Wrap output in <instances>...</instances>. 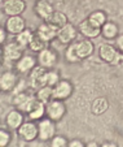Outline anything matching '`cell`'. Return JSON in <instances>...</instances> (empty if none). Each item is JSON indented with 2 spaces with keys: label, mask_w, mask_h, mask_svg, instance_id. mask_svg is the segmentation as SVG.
<instances>
[{
  "label": "cell",
  "mask_w": 123,
  "mask_h": 147,
  "mask_svg": "<svg viewBox=\"0 0 123 147\" xmlns=\"http://www.w3.org/2000/svg\"><path fill=\"white\" fill-rule=\"evenodd\" d=\"M52 90H53V99L65 102L66 99H69L71 96V94L74 91V86L69 80H60L57 85L52 87Z\"/></svg>",
  "instance_id": "9"
},
{
  "label": "cell",
  "mask_w": 123,
  "mask_h": 147,
  "mask_svg": "<svg viewBox=\"0 0 123 147\" xmlns=\"http://www.w3.org/2000/svg\"><path fill=\"white\" fill-rule=\"evenodd\" d=\"M98 56L104 63L112 67H119L123 64V52L110 43H104L98 47Z\"/></svg>",
  "instance_id": "1"
},
{
  "label": "cell",
  "mask_w": 123,
  "mask_h": 147,
  "mask_svg": "<svg viewBox=\"0 0 123 147\" xmlns=\"http://www.w3.org/2000/svg\"><path fill=\"white\" fill-rule=\"evenodd\" d=\"M78 33L82 34L83 38L95 39L101 35V28L95 26L90 20L86 18V20H83V21H80L79 25H78Z\"/></svg>",
  "instance_id": "14"
},
{
  "label": "cell",
  "mask_w": 123,
  "mask_h": 147,
  "mask_svg": "<svg viewBox=\"0 0 123 147\" xmlns=\"http://www.w3.org/2000/svg\"><path fill=\"white\" fill-rule=\"evenodd\" d=\"M27 116L31 121H39V120H41L43 117H45V104L36 99L35 104H34L33 108L30 109Z\"/></svg>",
  "instance_id": "23"
},
{
  "label": "cell",
  "mask_w": 123,
  "mask_h": 147,
  "mask_svg": "<svg viewBox=\"0 0 123 147\" xmlns=\"http://www.w3.org/2000/svg\"><path fill=\"white\" fill-rule=\"evenodd\" d=\"M35 98L39 100V102L44 103H49L53 99V90L51 86H41L39 87L38 90H35Z\"/></svg>",
  "instance_id": "24"
},
{
  "label": "cell",
  "mask_w": 123,
  "mask_h": 147,
  "mask_svg": "<svg viewBox=\"0 0 123 147\" xmlns=\"http://www.w3.org/2000/svg\"><path fill=\"white\" fill-rule=\"evenodd\" d=\"M12 142V134L8 129L0 128V147H8Z\"/></svg>",
  "instance_id": "30"
},
{
  "label": "cell",
  "mask_w": 123,
  "mask_h": 147,
  "mask_svg": "<svg viewBox=\"0 0 123 147\" xmlns=\"http://www.w3.org/2000/svg\"><path fill=\"white\" fill-rule=\"evenodd\" d=\"M1 65H3V60H0V70H1Z\"/></svg>",
  "instance_id": "38"
},
{
  "label": "cell",
  "mask_w": 123,
  "mask_h": 147,
  "mask_svg": "<svg viewBox=\"0 0 123 147\" xmlns=\"http://www.w3.org/2000/svg\"><path fill=\"white\" fill-rule=\"evenodd\" d=\"M61 80L60 77V73L57 70H55L53 68L51 69H47V73H45V77H44V86H56L58 83V81Z\"/></svg>",
  "instance_id": "27"
},
{
  "label": "cell",
  "mask_w": 123,
  "mask_h": 147,
  "mask_svg": "<svg viewBox=\"0 0 123 147\" xmlns=\"http://www.w3.org/2000/svg\"><path fill=\"white\" fill-rule=\"evenodd\" d=\"M45 47H48V43L44 42L36 33H34V36H33V39H31L30 45H29V50H31L33 52L38 53V52H40L41 50H44Z\"/></svg>",
  "instance_id": "28"
},
{
  "label": "cell",
  "mask_w": 123,
  "mask_h": 147,
  "mask_svg": "<svg viewBox=\"0 0 123 147\" xmlns=\"http://www.w3.org/2000/svg\"><path fill=\"white\" fill-rule=\"evenodd\" d=\"M86 143L82 141V139H78V138H74L71 141H69L68 147H84Z\"/></svg>",
  "instance_id": "32"
},
{
  "label": "cell",
  "mask_w": 123,
  "mask_h": 147,
  "mask_svg": "<svg viewBox=\"0 0 123 147\" xmlns=\"http://www.w3.org/2000/svg\"><path fill=\"white\" fill-rule=\"evenodd\" d=\"M0 60H3V47L0 46Z\"/></svg>",
  "instance_id": "37"
},
{
  "label": "cell",
  "mask_w": 123,
  "mask_h": 147,
  "mask_svg": "<svg viewBox=\"0 0 123 147\" xmlns=\"http://www.w3.org/2000/svg\"><path fill=\"white\" fill-rule=\"evenodd\" d=\"M65 59H66L68 63H70V64H77V63L80 61V59L78 57V55H77L75 42L68 45V47H66V50H65Z\"/></svg>",
  "instance_id": "29"
},
{
  "label": "cell",
  "mask_w": 123,
  "mask_h": 147,
  "mask_svg": "<svg viewBox=\"0 0 123 147\" xmlns=\"http://www.w3.org/2000/svg\"><path fill=\"white\" fill-rule=\"evenodd\" d=\"M119 34V28L115 22L113 21H106L104 25L101 26V35L104 36L106 40H113L115 39Z\"/></svg>",
  "instance_id": "21"
},
{
  "label": "cell",
  "mask_w": 123,
  "mask_h": 147,
  "mask_svg": "<svg viewBox=\"0 0 123 147\" xmlns=\"http://www.w3.org/2000/svg\"><path fill=\"white\" fill-rule=\"evenodd\" d=\"M109 108V102H108L106 98L104 96H98L91 104V112H92L95 116H100V115L105 113Z\"/></svg>",
  "instance_id": "22"
},
{
  "label": "cell",
  "mask_w": 123,
  "mask_h": 147,
  "mask_svg": "<svg viewBox=\"0 0 123 147\" xmlns=\"http://www.w3.org/2000/svg\"><path fill=\"white\" fill-rule=\"evenodd\" d=\"M49 142H51L49 147H68V144H69V139L66 138V137L57 136V134H56Z\"/></svg>",
  "instance_id": "31"
},
{
  "label": "cell",
  "mask_w": 123,
  "mask_h": 147,
  "mask_svg": "<svg viewBox=\"0 0 123 147\" xmlns=\"http://www.w3.org/2000/svg\"><path fill=\"white\" fill-rule=\"evenodd\" d=\"M100 147H118V144L114 143V142H112V141H105L104 143L100 144Z\"/></svg>",
  "instance_id": "35"
},
{
  "label": "cell",
  "mask_w": 123,
  "mask_h": 147,
  "mask_svg": "<svg viewBox=\"0 0 123 147\" xmlns=\"http://www.w3.org/2000/svg\"><path fill=\"white\" fill-rule=\"evenodd\" d=\"M58 61V55L55 50L49 47H45L44 50H41L40 52H38V56H36V63L38 65L45 68V69H51L53 68Z\"/></svg>",
  "instance_id": "7"
},
{
  "label": "cell",
  "mask_w": 123,
  "mask_h": 147,
  "mask_svg": "<svg viewBox=\"0 0 123 147\" xmlns=\"http://www.w3.org/2000/svg\"><path fill=\"white\" fill-rule=\"evenodd\" d=\"M35 102H36L35 95L29 94V92H26V91H19L13 96L14 108H17L18 111H21L22 113H25V115H27L29 112H30V109L33 108Z\"/></svg>",
  "instance_id": "3"
},
{
  "label": "cell",
  "mask_w": 123,
  "mask_h": 147,
  "mask_svg": "<svg viewBox=\"0 0 123 147\" xmlns=\"http://www.w3.org/2000/svg\"><path fill=\"white\" fill-rule=\"evenodd\" d=\"M34 33H35V31H33V30L26 28L23 31H21L18 35L14 36V39L26 50V48H29V45H30L31 39H33V36H34Z\"/></svg>",
  "instance_id": "25"
},
{
  "label": "cell",
  "mask_w": 123,
  "mask_h": 147,
  "mask_svg": "<svg viewBox=\"0 0 123 147\" xmlns=\"http://www.w3.org/2000/svg\"><path fill=\"white\" fill-rule=\"evenodd\" d=\"M7 39H8V33L3 26H0V46H3L7 42Z\"/></svg>",
  "instance_id": "33"
},
{
  "label": "cell",
  "mask_w": 123,
  "mask_h": 147,
  "mask_svg": "<svg viewBox=\"0 0 123 147\" xmlns=\"http://www.w3.org/2000/svg\"><path fill=\"white\" fill-rule=\"evenodd\" d=\"M34 12L41 21H47L49 16L55 12V8L51 0H36L34 4Z\"/></svg>",
  "instance_id": "15"
},
{
  "label": "cell",
  "mask_w": 123,
  "mask_h": 147,
  "mask_svg": "<svg viewBox=\"0 0 123 147\" xmlns=\"http://www.w3.org/2000/svg\"><path fill=\"white\" fill-rule=\"evenodd\" d=\"M77 35H78V28H75L70 22H68L65 26H62L57 31V39L60 40L61 45H65V46L73 43L77 39Z\"/></svg>",
  "instance_id": "13"
},
{
  "label": "cell",
  "mask_w": 123,
  "mask_h": 147,
  "mask_svg": "<svg viewBox=\"0 0 123 147\" xmlns=\"http://www.w3.org/2000/svg\"><path fill=\"white\" fill-rule=\"evenodd\" d=\"M57 31L58 30H56V29L52 28L49 24H47L45 21H43V22L38 26V29H36L35 33L38 34L44 42L49 43V42H52L53 39L57 38Z\"/></svg>",
  "instance_id": "19"
},
{
  "label": "cell",
  "mask_w": 123,
  "mask_h": 147,
  "mask_svg": "<svg viewBox=\"0 0 123 147\" xmlns=\"http://www.w3.org/2000/svg\"><path fill=\"white\" fill-rule=\"evenodd\" d=\"M27 28L26 26V20L21 16H9L5 21V25H4V29L7 30L8 35H18L21 31H23L25 29Z\"/></svg>",
  "instance_id": "8"
},
{
  "label": "cell",
  "mask_w": 123,
  "mask_h": 147,
  "mask_svg": "<svg viewBox=\"0 0 123 147\" xmlns=\"http://www.w3.org/2000/svg\"><path fill=\"white\" fill-rule=\"evenodd\" d=\"M3 3H4V0H0V5H3Z\"/></svg>",
  "instance_id": "39"
},
{
  "label": "cell",
  "mask_w": 123,
  "mask_h": 147,
  "mask_svg": "<svg viewBox=\"0 0 123 147\" xmlns=\"http://www.w3.org/2000/svg\"><path fill=\"white\" fill-rule=\"evenodd\" d=\"M36 63V57H34L33 55H29V53H23L22 57L14 64V70H16L18 74H29L31 70L35 68Z\"/></svg>",
  "instance_id": "12"
},
{
  "label": "cell",
  "mask_w": 123,
  "mask_h": 147,
  "mask_svg": "<svg viewBox=\"0 0 123 147\" xmlns=\"http://www.w3.org/2000/svg\"><path fill=\"white\" fill-rule=\"evenodd\" d=\"M114 40H115V47H117L120 52H123V34H118V36Z\"/></svg>",
  "instance_id": "34"
},
{
  "label": "cell",
  "mask_w": 123,
  "mask_h": 147,
  "mask_svg": "<svg viewBox=\"0 0 123 147\" xmlns=\"http://www.w3.org/2000/svg\"><path fill=\"white\" fill-rule=\"evenodd\" d=\"M19 138L23 139L25 142H33L38 138V124L34 121H23L22 125L17 129Z\"/></svg>",
  "instance_id": "10"
},
{
  "label": "cell",
  "mask_w": 123,
  "mask_h": 147,
  "mask_svg": "<svg viewBox=\"0 0 123 147\" xmlns=\"http://www.w3.org/2000/svg\"><path fill=\"white\" fill-rule=\"evenodd\" d=\"M66 115V106L62 100L52 99L45 104V117L51 119L52 121L57 122L62 120Z\"/></svg>",
  "instance_id": "4"
},
{
  "label": "cell",
  "mask_w": 123,
  "mask_h": 147,
  "mask_svg": "<svg viewBox=\"0 0 123 147\" xmlns=\"http://www.w3.org/2000/svg\"><path fill=\"white\" fill-rule=\"evenodd\" d=\"M45 22L49 24L52 28H55L56 30H60L62 26H65L66 24L69 22V18H68V16H66L64 12L55 11L52 14H51V16H49V18Z\"/></svg>",
  "instance_id": "20"
},
{
  "label": "cell",
  "mask_w": 123,
  "mask_h": 147,
  "mask_svg": "<svg viewBox=\"0 0 123 147\" xmlns=\"http://www.w3.org/2000/svg\"><path fill=\"white\" fill-rule=\"evenodd\" d=\"M26 1L25 0H4L3 5V13L7 16H21L26 11Z\"/></svg>",
  "instance_id": "11"
},
{
  "label": "cell",
  "mask_w": 123,
  "mask_h": 147,
  "mask_svg": "<svg viewBox=\"0 0 123 147\" xmlns=\"http://www.w3.org/2000/svg\"><path fill=\"white\" fill-rule=\"evenodd\" d=\"M56 136V122L48 117H43L38 122V138L41 142H49Z\"/></svg>",
  "instance_id": "5"
},
{
  "label": "cell",
  "mask_w": 123,
  "mask_h": 147,
  "mask_svg": "<svg viewBox=\"0 0 123 147\" xmlns=\"http://www.w3.org/2000/svg\"><path fill=\"white\" fill-rule=\"evenodd\" d=\"M23 121H25V113H22L17 108L9 111L5 116V125L7 128L11 129V130H17Z\"/></svg>",
  "instance_id": "18"
},
{
  "label": "cell",
  "mask_w": 123,
  "mask_h": 147,
  "mask_svg": "<svg viewBox=\"0 0 123 147\" xmlns=\"http://www.w3.org/2000/svg\"><path fill=\"white\" fill-rule=\"evenodd\" d=\"M75 47H77V55L80 59V61L88 59L95 51V43L92 42V39L83 38L82 40L75 42Z\"/></svg>",
  "instance_id": "16"
},
{
  "label": "cell",
  "mask_w": 123,
  "mask_h": 147,
  "mask_svg": "<svg viewBox=\"0 0 123 147\" xmlns=\"http://www.w3.org/2000/svg\"><path fill=\"white\" fill-rule=\"evenodd\" d=\"M91 22L97 28H101L105 22L108 21V16L104 11H93L92 13H90V16L87 17Z\"/></svg>",
  "instance_id": "26"
},
{
  "label": "cell",
  "mask_w": 123,
  "mask_h": 147,
  "mask_svg": "<svg viewBox=\"0 0 123 147\" xmlns=\"http://www.w3.org/2000/svg\"><path fill=\"white\" fill-rule=\"evenodd\" d=\"M1 47H3V63H7V64H16L25 53V48L16 39L5 42Z\"/></svg>",
  "instance_id": "2"
},
{
  "label": "cell",
  "mask_w": 123,
  "mask_h": 147,
  "mask_svg": "<svg viewBox=\"0 0 123 147\" xmlns=\"http://www.w3.org/2000/svg\"><path fill=\"white\" fill-rule=\"evenodd\" d=\"M19 82L18 73L16 70H5L0 73V91L1 92H12L14 91Z\"/></svg>",
  "instance_id": "6"
},
{
  "label": "cell",
  "mask_w": 123,
  "mask_h": 147,
  "mask_svg": "<svg viewBox=\"0 0 123 147\" xmlns=\"http://www.w3.org/2000/svg\"><path fill=\"white\" fill-rule=\"evenodd\" d=\"M84 147H100V144L95 141H91V142H88V143H86Z\"/></svg>",
  "instance_id": "36"
},
{
  "label": "cell",
  "mask_w": 123,
  "mask_h": 147,
  "mask_svg": "<svg viewBox=\"0 0 123 147\" xmlns=\"http://www.w3.org/2000/svg\"><path fill=\"white\" fill-rule=\"evenodd\" d=\"M47 69L40 65L36 64L35 68L29 73V80H30V86L31 89L38 90L39 87L44 86V77H45Z\"/></svg>",
  "instance_id": "17"
}]
</instances>
